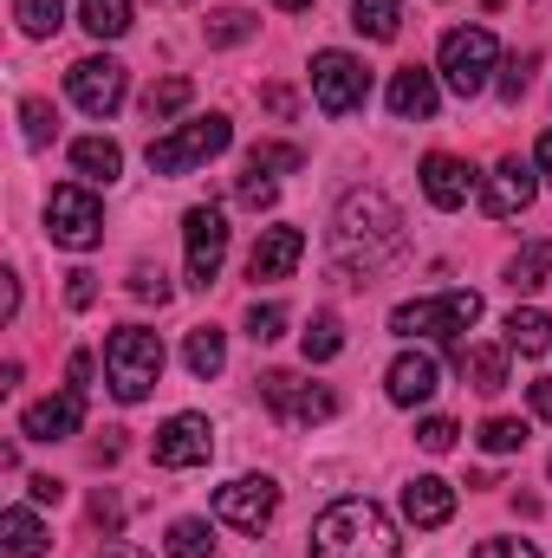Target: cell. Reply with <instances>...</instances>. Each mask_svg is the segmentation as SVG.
Masks as SVG:
<instances>
[{
	"instance_id": "obj_1",
	"label": "cell",
	"mask_w": 552,
	"mask_h": 558,
	"mask_svg": "<svg viewBox=\"0 0 552 558\" xmlns=\"http://www.w3.org/2000/svg\"><path fill=\"white\" fill-rule=\"evenodd\" d=\"M404 247H410V228H404V215H397V202L384 189H351L338 202L332 254H338V267L358 279V286H371L384 267H397Z\"/></svg>"
},
{
	"instance_id": "obj_2",
	"label": "cell",
	"mask_w": 552,
	"mask_h": 558,
	"mask_svg": "<svg viewBox=\"0 0 552 558\" xmlns=\"http://www.w3.org/2000/svg\"><path fill=\"white\" fill-rule=\"evenodd\" d=\"M397 526L371 500H332L312 520V558H397Z\"/></svg>"
},
{
	"instance_id": "obj_3",
	"label": "cell",
	"mask_w": 552,
	"mask_h": 558,
	"mask_svg": "<svg viewBox=\"0 0 552 558\" xmlns=\"http://www.w3.org/2000/svg\"><path fill=\"white\" fill-rule=\"evenodd\" d=\"M105 377H111V397L118 403H143L163 377V338L143 331V325H118L105 338Z\"/></svg>"
},
{
	"instance_id": "obj_4",
	"label": "cell",
	"mask_w": 552,
	"mask_h": 558,
	"mask_svg": "<svg viewBox=\"0 0 552 558\" xmlns=\"http://www.w3.org/2000/svg\"><path fill=\"white\" fill-rule=\"evenodd\" d=\"M481 318V292H442V299H410L391 312V331L397 338H442L455 357H461V331Z\"/></svg>"
},
{
	"instance_id": "obj_5",
	"label": "cell",
	"mask_w": 552,
	"mask_h": 558,
	"mask_svg": "<svg viewBox=\"0 0 552 558\" xmlns=\"http://www.w3.org/2000/svg\"><path fill=\"white\" fill-rule=\"evenodd\" d=\"M46 234H52V247H72V254L98 247L105 241V202L79 182H59L46 195Z\"/></svg>"
},
{
	"instance_id": "obj_6",
	"label": "cell",
	"mask_w": 552,
	"mask_h": 558,
	"mask_svg": "<svg viewBox=\"0 0 552 558\" xmlns=\"http://www.w3.org/2000/svg\"><path fill=\"white\" fill-rule=\"evenodd\" d=\"M494 59H501V46H494L488 26H448L442 33V78H448V92H461V98L488 92Z\"/></svg>"
},
{
	"instance_id": "obj_7",
	"label": "cell",
	"mask_w": 552,
	"mask_h": 558,
	"mask_svg": "<svg viewBox=\"0 0 552 558\" xmlns=\"http://www.w3.org/2000/svg\"><path fill=\"white\" fill-rule=\"evenodd\" d=\"M228 143H235L228 118H195V124H182V131H169V137H149V169H156V175H182V169L221 156Z\"/></svg>"
},
{
	"instance_id": "obj_8",
	"label": "cell",
	"mask_w": 552,
	"mask_h": 558,
	"mask_svg": "<svg viewBox=\"0 0 552 558\" xmlns=\"http://www.w3.org/2000/svg\"><path fill=\"white\" fill-rule=\"evenodd\" d=\"M312 98H319L325 118H351V111L371 98L364 59H351V52H319V59H312Z\"/></svg>"
},
{
	"instance_id": "obj_9",
	"label": "cell",
	"mask_w": 552,
	"mask_h": 558,
	"mask_svg": "<svg viewBox=\"0 0 552 558\" xmlns=\"http://www.w3.org/2000/svg\"><path fill=\"white\" fill-rule=\"evenodd\" d=\"M261 403H267L279 422H292V428H312V422L338 416V397H332L325 384L292 377V371H267V377H261Z\"/></svg>"
},
{
	"instance_id": "obj_10",
	"label": "cell",
	"mask_w": 552,
	"mask_h": 558,
	"mask_svg": "<svg viewBox=\"0 0 552 558\" xmlns=\"http://www.w3.org/2000/svg\"><path fill=\"white\" fill-rule=\"evenodd\" d=\"M182 247H189V286H215L221 260H228V215L221 208H189L182 215Z\"/></svg>"
},
{
	"instance_id": "obj_11",
	"label": "cell",
	"mask_w": 552,
	"mask_h": 558,
	"mask_svg": "<svg viewBox=\"0 0 552 558\" xmlns=\"http://www.w3.org/2000/svg\"><path fill=\"white\" fill-rule=\"evenodd\" d=\"M215 513H221L235 533H261V526L279 513V487L267 481V474H241V481L215 487Z\"/></svg>"
},
{
	"instance_id": "obj_12",
	"label": "cell",
	"mask_w": 552,
	"mask_h": 558,
	"mask_svg": "<svg viewBox=\"0 0 552 558\" xmlns=\"http://www.w3.org/2000/svg\"><path fill=\"white\" fill-rule=\"evenodd\" d=\"M65 92H72V105H79V111L111 118V111L124 105L131 78H124V65H118V59H79V65L65 72Z\"/></svg>"
},
{
	"instance_id": "obj_13",
	"label": "cell",
	"mask_w": 552,
	"mask_h": 558,
	"mask_svg": "<svg viewBox=\"0 0 552 558\" xmlns=\"http://www.w3.org/2000/svg\"><path fill=\"white\" fill-rule=\"evenodd\" d=\"M149 454H156V468H202L208 454H215V428L208 416H169L156 428V441H149Z\"/></svg>"
},
{
	"instance_id": "obj_14",
	"label": "cell",
	"mask_w": 552,
	"mask_h": 558,
	"mask_svg": "<svg viewBox=\"0 0 552 558\" xmlns=\"http://www.w3.org/2000/svg\"><path fill=\"white\" fill-rule=\"evenodd\" d=\"M533 195H540V175H533V162L507 156V162L488 175V189H481V208H488L494 221H507V215H527V208H533Z\"/></svg>"
},
{
	"instance_id": "obj_15",
	"label": "cell",
	"mask_w": 552,
	"mask_h": 558,
	"mask_svg": "<svg viewBox=\"0 0 552 558\" xmlns=\"http://www.w3.org/2000/svg\"><path fill=\"white\" fill-rule=\"evenodd\" d=\"M79 422H85V397H79V390H59V397L33 403V410L20 416V435H26V441H72Z\"/></svg>"
},
{
	"instance_id": "obj_16",
	"label": "cell",
	"mask_w": 552,
	"mask_h": 558,
	"mask_svg": "<svg viewBox=\"0 0 552 558\" xmlns=\"http://www.w3.org/2000/svg\"><path fill=\"white\" fill-rule=\"evenodd\" d=\"M404 520L422 526V533L448 526V520H455V487H448V481H435V474H416L410 487H404Z\"/></svg>"
},
{
	"instance_id": "obj_17",
	"label": "cell",
	"mask_w": 552,
	"mask_h": 558,
	"mask_svg": "<svg viewBox=\"0 0 552 558\" xmlns=\"http://www.w3.org/2000/svg\"><path fill=\"white\" fill-rule=\"evenodd\" d=\"M305 254V234L299 228H261L254 254H248V279H286Z\"/></svg>"
},
{
	"instance_id": "obj_18",
	"label": "cell",
	"mask_w": 552,
	"mask_h": 558,
	"mask_svg": "<svg viewBox=\"0 0 552 558\" xmlns=\"http://www.w3.org/2000/svg\"><path fill=\"white\" fill-rule=\"evenodd\" d=\"M435 384H442V371H435V357H429V351H404V357L391 364V377H384L391 403H404V410L429 403V397H435Z\"/></svg>"
},
{
	"instance_id": "obj_19",
	"label": "cell",
	"mask_w": 552,
	"mask_h": 558,
	"mask_svg": "<svg viewBox=\"0 0 552 558\" xmlns=\"http://www.w3.org/2000/svg\"><path fill=\"white\" fill-rule=\"evenodd\" d=\"M422 195L435 208H461L475 195V169L461 156H422Z\"/></svg>"
},
{
	"instance_id": "obj_20",
	"label": "cell",
	"mask_w": 552,
	"mask_h": 558,
	"mask_svg": "<svg viewBox=\"0 0 552 558\" xmlns=\"http://www.w3.org/2000/svg\"><path fill=\"white\" fill-rule=\"evenodd\" d=\"M391 118H404V124H429L435 118V78L422 65H404L391 78Z\"/></svg>"
},
{
	"instance_id": "obj_21",
	"label": "cell",
	"mask_w": 552,
	"mask_h": 558,
	"mask_svg": "<svg viewBox=\"0 0 552 558\" xmlns=\"http://www.w3.org/2000/svg\"><path fill=\"white\" fill-rule=\"evenodd\" d=\"M72 169H79L85 182H118L124 149H118L111 137H79V143H72Z\"/></svg>"
},
{
	"instance_id": "obj_22",
	"label": "cell",
	"mask_w": 552,
	"mask_h": 558,
	"mask_svg": "<svg viewBox=\"0 0 552 558\" xmlns=\"http://www.w3.org/2000/svg\"><path fill=\"white\" fill-rule=\"evenodd\" d=\"M182 364H189V377H221V364H228V338L215 331V325H195L189 331V344H182Z\"/></svg>"
},
{
	"instance_id": "obj_23",
	"label": "cell",
	"mask_w": 552,
	"mask_h": 558,
	"mask_svg": "<svg viewBox=\"0 0 552 558\" xmlns=\"http://www.w3.org/2000/svg\"><path fill=\"white\" fill-rule=\"evenodd\" d=\"M455 364H461V377H468L481 397L507 390V351H494V344H475V351H468V344H461V357H455Z\"/></svg>"
},
{
	"instance_id": "obj_24",
	"label": "cell",
	"mask_w": 552,
	"mask_h": 558,
	"mask_svg": "<svg viewBox=\"0 0 552 558\" xmlns=\"http://www.w3.org/2000/svg\"><path fill=\"white\" fill-rule=\"evenodd\" d=\"M351 26L384 46V39L404 33V0H351Z\"/></svg>"
},
{
	"instance_id": "obj_25",
	"label": "cell",
	"mask_w": 552,
	"mask_h": 558,
	"mask_svg": "<svg viewBox=\"0 0 552 558\" xmlns=\"http://www.w3.org/2000/svg\"><path fill=\"white\" fill-rule=\"evenodd\" d=\"M0 533H7V558H39L52 539H46V526L26 513V507H7L0 513Z\"/></svg>"
},
{
	"instance_id": "obj_26",
	"label": "cell",
	"mask_w": 552,
	"mask_h": 558,
	"mask_svg": "<svg viewBox=\"0 0 552 558\" xmlns=\"http://www.w3.org/2000/svg\"><path fill=\"white\" fill-rule=\"evenodd\" d=\"M552 279V241H527L514 260H507V286L514 292H540Z\"/></svg>"
},
{
	"instance_id": "obj_27",
	"label": "cell",
	"mask_w": 552,
	"mask_h": 558,
	"mask_svg": "<svg viewBox=\"0 0 552 558\" xmlns=\"http://www.w3.org/2000/svg\"><path fill=\"white\" fill-rule=\"evenodd\" d=\"M507 344H514L520 357H540V351L552 344L547 312H533V305H514V312H507Z\"/></svg>"
},
{
	"instance_id": "obj_28",
	"label": "cell",
	"mask_w": 552,
	"mask_h": 558,
	"mask_svg": "<svg viewBox=\"0 0 552 558\" xmlns=\"http://www.w3.org/2000/svg\"><path fill=\"white\" fill-rule=\"evenodd\" d=\"M189 98H195V78L169 72L163 85H149V92H143V118H149V124H169V118H176V111H182Z\"/></svg>"
},
{
	"instance_id": "obj_29",
	"label": "cell",
	"mask_w": 552,
	"mask_h": 558,
	"mask_svg": "<svg viewBox=\"0 0 552 558\" xmlns=\"http://www.w3.org/2000/svg\"><path fill=\"white\" fill-rule=\"evenodd\" d=\"M79 20H85L92 39H124L131 33V0H85Z\"/></svg>"
},
{
	"instance_id": "obj_30",
	"label": "cell",
	"mask_w": 552,
	"mask_h": 558,
	"mask_svg": "<svg viewBox=\"0 0 552 558\" xmlns=\"http://www.w3.org/2000/svg\"><path fill=\"white\" fill-rule=\"evenodd\" d=\"M305 364H332L338 351H345V325L332 318V312H312V325H305Z\"/></svg>"
},
{
	"instance_id": "obj_31",
	"label": "cell",
	"mask_w": 552,
	"mask_h": 558,
	"mask_svg": "<svg viewBox=\"0 0 552 558\" xmlns=\"http://www.w3.org/2000/svg\"><path fill=\"white\" fill-rule=\"evenodd\" d=\"M13 13H20V33H26V39H52V33L65 26V7H59V0H20Z\"/></svg>"
},
{
	"instance_id": "obj_32",
	"label": "cell",
	"mask_w": 552,
	"mask_h": 558,
	"mask_svg": "<svg viewBox=\"0 0 552 558\" xmlns=\"http://www.w3.org/2000/svg\"><path fill=\"white\" fill-rule=\"evenodd\" d=\"M163 546H169V558H208L215 553V533H208V520H176Z\"/></svg>"
},
{
	"instance_id": "obj_33",
	"label": "cell",
	"mask_w": 552,
	"mask_h": 558,
	"mask_svg": "<svg viewBox=\"0 0 552 558\" xmlns=\"http://www.w3.org/2000/svg\"><path fill=\"white\" fill-rule=\"evenodd\" d=\"M475 441H481L488 454H520V448H527V422H514V416H488Z\"/></svg>"
},
{
	"instance_id": "obj_34",
	"label": "cell",
	"mask_w": 552,
	"mask_h": 558,
	"mask_svg": "<svg viewBox=\"0 0 552 558\" xmlns=\"http://www.w3.org/2000/svg\"><path fill=\"white\" fill-rule=\"evenodd\" d=\"M241 39H254V13H241V7H221V13L208 20V46H241Z\"/></svg>"
},
{
	"instance_id": "obj_35",
	"label": "cell",
	"mask_w": 552,
	"mask_h": 558,
	"mask_svg": "<svg viewBox=\"0 0 552 558\" xmlns=\"http://www.w3.org/2000/svg\"><path fill=\"white\" fill-rule=\"evenodd\" d=\"M20 124H26V143H33V149H46L52 131H59V111H52L46 98H26V105H20Z\"/></svg>"
},
{
	"instance_id": "obj_36",
	"label": "cell",
	"mask_w": 552,
	"mask_h": 558,
	"mask_svg": "<svg viewBox=\"0 0 552 558\" xmlns=\"http://www.w3.org/2000/svg\"><path fill=\"white\" fill-rule=\"evenodd\" d=\"M131 299H143V305H169V274L149 267V260H137V267H131Z\"/></svg>"
},
{
	"instance_id": "obj_37",
	"label": "cell",
	"mask_w": 552,
	"mask_h": 558,
	"mask_svg": "<svg viewBox=\"0 0 552 558\" xmlns=\"http://www.w3.org/2000/svg\"><path fill=\"white\" fill-rule=\"evenodd\" d=\"M279 331H286V305H254L248 312V338L254 344H274Z\"/></svg>"
},
{
	"instance_id": "obj_38",
	"label": "cell",
	"mask_w": 552,
	"mask_h": 558,
	"mask_svg": "<svg viewBox=\"0 0 552 558\" xmlns=\"http://www.w3.org/2000/svg\"><path fill=\"white\" fill-rule=\"evenodd\" d=\"M235 195H241V208H254V215H261V208H274V202H279V189L267 182V175H261V169H248Z\"/></svg>"
},
{
	"instance_id": "obj_39",
	"label": "cell",
	"mask_w": 552,
	"mask_h": 558,
	"mask_svg": "<svg viewBox=\"0 0 552 558\" xmlns=\"http://www.w3.org/2000/svg\"><path fill=\"white\" fill-rule=\"evenodd\" d=\"M299 162H305V156L286 149V143H254V156H248V169H261V175H267V169H299Z\"/></svg>"
},
{
	"instance_id": "obj_40",
	"label": "cell",
	"mask_w": 552,
	"mask_h": 558,
	"mask_svg": "<svg viewBox=\"0 0 552 558\" xmlns=\"http://www.w3.org/2000/svg\"><path fill=\"white\" fill-rule=\"evenodd\" d=\"M455 435H461V428H455L448 416H429L422 428H416V441H422L429 454H448V448H455Z\"/></svg>"
},
{
	"instance_id": "obj_41",
	"label": "cell",
	"mask_w": 552,
	"mask_h": 558,
	"mask_svg": "<svg viewBox=\"0 0 552 558\" xmlns=\"http://www.w3.org/2000/svg\"><path fill=\"white\" fill-rule=\"evenodd\" d=\"M527 85H533V52H527V59H507V78H501V98H507V105H520V98H527Z\"/></svg>"
},
{
	"instance_id": "obj_42",
	"label": "cell",
	"mask_w": 552,
	"mask_h": 558,
	"mask_svg": "<svg viewBox=\"0 0 552 558\" xmlns=\"http://www.w3.org/2000/svg\"><path fill=\"white\" fill-rule=\"evenodd\" d=\"M92 299H98V274H85V267H79V274H65V305H72V312H85Z\"/></svg>"
},
{
	"instance_id": "obj_43",
	"label": "cell",
	"mask_w": 552,
	"mask_h": 558,
	"mask_svg": "<svg viewBox=\"0 0 552 558\" xmlns=\"http://www.w3.org/2000/svg\"><path fill=\"white\" fill-rule=\"evenodd\" d=\"M475 558H540V553H533L527 539H481V546H475Z\"/></svg>"
},
{
	"instance_id": "obj_44",
	"label": "cell",
	"mask_w": 552,
	"mask_h": 558,
	"mask_svg": "<svg viewBox=\"0 0 552 558\" xmlns=\"http://www.w3.org/2000/svg\"><path fill=\"white\" fill-rule=\"evenodd\" d=\"M92 520H98L105 533H118V526H124V507H118V494H105V487H98V500H92Z\"/></svg>"
},
{
	"instance_id": "obj_45",
	"label": "cell",
	"mask_w": 552,
	"mask_h": 558,
	"mask_svg": "<svg viewBox=\"0 0 552 558\" xmlns=\"http://www.w3.org/2000/svg\"><path fill=\"white\" fill-rule=\"evenodd\" d=\"M65 390H92V351H72V364H65Z\"/></svg>"
},
{
	"instance_id": "obj_46",
	"label": "cell",
	"mask_w": 552,
	"mask_h": 558,
	"mask_svg": "<svg viewBox=\"0 0 552 558\" xmlns=\"http://www.w3.org/2000/svg\"><path fill=\"white\" fill-rule=\"evenodd\" d=\"M26 494H33L39 507H59V500H65V487H59L52 474H33V481H26Z\"/></svg>"
},
{
	"instance_id": "obj_47",
	"label": "cell",
	"mask_w": 552,
	"mask_h": 558,
	"mask_svg": "<svg viewBox=\"0 0 552 558\" xmlns=\"http://www.w3.org/2000/svg\"><path fill=\"white\" fill-rule=\"evenodd\" d=\"M527 403H533V416L540 422H552V377H540V384L527 390Z\"/></svg>"
},
{
	"instance_id": "obj_48",
	"label": "cell",
	"mask_w": 552,
	"mask_h": 558,
	"mask_svg": "<svg viewBox=\"0 0 552 558\" xmlns=\"http://www.w3.org/2000/svg\"><path fill=\"white\" fill-rule=\"evenodd\" d=\"M261 98H267V111H274V118H292V92H286V85H267Z\"/></svg>"
},
{
	"instance_id": "obj_49",
	"label": "cell",
	"mask_w": 552,
	"mask_h": 558,
	"mask_svg": "<svg viewBox=\"0 0 552 558\" xmlns=\"http://www.w3.org/2000/svg\"><path fill=\"white\" fill-rule=\"evenodd\" d=\"M533 162H540V175H552V131L540 137V149H533Z\"/></svg>"
},
{
	"instance_id": "obj_50",
	"label": "cell",
	"mask_w": 552,
	"mask_h": 558,
	"mask_svg": "<svg viewBox=\"0 0 552 558\" xmlns=\"http://www.w3.org/2000/svg\"><path fill=\"white\" fill-rule=\"evenodd\" d=\"M105 558H149V553H137V546H111Z\"/></svg>"
},
{
	"instance_id": "obj_51",
	"label": "cell",
	"mask_w": 552,
	"mask_h": 558,
	"mask_svg": "<svg viewBox=\"0 0 552 558\" xmlns=\"http://www.w3.org/2000/svg\"><path fill=\"white\" fill-rule=\"evenodd\" d=\"M274 7H286V13H305V7H312V0H274Z\"/></svg>"
},
{
	"instance_id": "obj_52",
	"label": "cell",
	"mask_w": 552,
	"mask_h": 558,
	"mask_svg": "<svg viewBox=\"0 0 552 558\" xmlns=\"http://www.w3.org/2000/svg\"><path fill=\"white\" fill-rule=\"evenodd\" d=\"M488 7H507V0H488Z\"/></svg>"
},
{
	"instance_id": "obj_53",
	"label": "cell",
	"mask_w": 552,
	"mask_h": 558,
	"mask_svg": "<svg viewBox=\"0 0 552 558\" xmlns=\"http://www.w3.org/2000/svg\"><path fill=\"white\" fill-rule=\"evenodd\" d=\"M547 474H552V461H547Z\"/></svg>"
}]
</instances>
